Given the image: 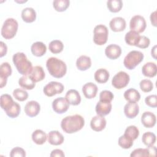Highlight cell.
I'll use <instances>...</instances> for the list:
<instances>
[{"label": "cell", "mask_w": 157, "mask_h": 157, "mask_svg": "<svg viewBox=\"0 0 157 157\" xmlns=\"http://www.w3.org/2000/svg\"><path fill=\"white\" fill-rule=\"evenodd\" d=\"M85 120L80 115L67 116L61 122V127L66 133L72 134L76 132L84 126Z\"/></svg>", "instance_id": "obj_1"}, {"label": "cell", "mask_w": 157, "mask_h": 157, "mask_svg": "<svg viewBox=\"0 0 157 157\" xmlns=\"http://www.w3.org/2000/svg\"><path fill=\"white\" fill-rule=\"evenodd\" d=\"M46 67L49 74L55 78H61L67 72L66 63L55 57H50L46 61Z\"/></svg>", "instance_id": "obj_2"}, {"label": "cell", "mask_w": 157, "mask_h": 157, "mask_svg": "<svg viewBox=\"0 0 157 157\" xmlns=\"http://www.w3.org/2000/svg\"><path fill=\"white\" fill-rule=\"evenodd\" d=\"M13 63L18 72L23 75H29L33 69V65L26 55L23 52H17L13 55Z\"/></svg>", "instance_id": "obj_3"}, {"label": "cell", "mask_w": 157, "mask_h": 157, "mask_svg": "<svg viewBox=\"0 0 157 157\" xmlns=\"http://www.w3.org/2000/svg\"><path fill=\"white\" fill-rule=\"evenodd\" d=\"M18 23L17 21L13 18L6 19L1 28V35L6 39L13 38L18 30Z\"/></svg>", "instance_id": "obj_4"}, {"label": "cell", "mask_w": 157, "mask_h": 157, "mask_svg": "<svg viewBox=\"0 0 157 157\" xmlns=\"http://www.w3.org/2000/svg\"><path fill=\"white\" fill-rule=\"evenodd\" d=\"M144 57V54L140 51H131L124 58V66L129 70L134 69L140 63L143 61Z\"/></svg>", "instance_id": "obj_5"}, {"label": "cell", "mask_w": 157, "mask_h": 157, "mask_svg": "<svg viewBox=\"0 0 157 157\" xmlns=\"http://www.w3.org/2000/svg\"><path fill=\"white\" fill-rule=\"evenodd\" d=\"M93 41L98 45H102L107 42L109 31L104 25H96L93 30Z\"/></svg>", "instance_id": "obj_6"}, {"label": "cell", "mask_w": 157, "mask_h": 157, "mask_svg": "<svg viewBox=\"0 0 157 157\" xmlns=\"http://www.w3.org/2000/svg\"><path fill=\"white\" fill-rule=\"evenodd\" d=\"M130 80L129 75L124 71H120L116 74L112 80V84L117 89H122L126 87Z\"/></svg>", "instance_id": "obj_7"}, {"label": "cell", "mask_w": 157, "mask_h": 157, "mask_svg": "<svg viewBox=\"0 0 157 157\" xmlns=\"http://www.w3.org/2000/svg\"><path fill=\"white\" fill-rule=\"evenodd\" d=\"M146 21L141 15H136L133 16L129 23V27L131 30L136 31L138 33H142L146 28Z\"/></svg>", "instance_id": "obj_8"}, {"label": "cell", "mask_w": 157, "mask_h": 157, "mask_svg": "<svg viewBox=\"0 0 157 157\" xmlns=\"http://www.w3.org/2000/svg\"><path fill=\"white\" fill-rule=\"evenodd\" d=\"M63 90L64 86L61 83L52 81L44 87L43 92L47 96L52 97L57 94L61 93Z\"/></svg>", "instance_id": "obj_9"}, {"label": "cell", "mask_w": 157, "mask_h": 157, "mask_svg": "<svg viewBox=\"0 0 157 157\" xmlns=\"http://www.w3.org/2000/svg\"><path fill=\"white\" fill-rule=\"evenodd\" d=\"M53 110L57 113L62 114L66 112L69 108V104L63 97L57 98L52 102Z\"/></svg>", "instance_id": "obj_10"}, {"label": "cell", "mask_w": 157, "mask_h": 157, "mask_svg": "<svg viewBox=\"0 0 157 157\" xmlns=\"http://www.w3.org/2000/svg\"><path fill=\"white\" fill-rule=\"evenodd\" d=\"M12 67L7 62L2 63L0 66V88H2L7 83V77L12 74Z\"/></svg>", "instance_id": "obj_11"}, {"label": "cell", "mask_w": 157, "mask_h": 157, "mask_svg": "<svg viewBox=\"0 0 157 157\" xmlns=\"http://www.w3.org/2000/svg\"><path fill=\"white\" fill-rule=\"evenodd\" d=\"M24 110L28 116L34 117L39 114L40 110V105L37 101H31L26 104Z\"/></svg>", "instance_id": "obj_12"}, {"label": "cell", "mask_w": 157, "mask_h": 157, "mask_svg": "<svg viewBox=\"0 0 157 157\" xmlns=\"http://www.w3.org/2000/svg\"><path fill=\"white\" fill-rule=\"evenodd\" d=\"M106 126V120L104 117L96 115L92 118L90 121V126L94 131H101Z\"/></svg>", "instance_id": "obj_13"}, {"label": "cell", "mask_w": 157, "mask_h": 157, "mask_svg": "<svg viewBox=\"0 0 157 157\" xmlns=\"http://www.w3.org/2000/svg\"><path fill=\"white\" fill-rule=\"evenodd\" d=\"M109 26L110 29L114 32H120L125 29L126 23L125 20L120 17L113 18L110 23Z\"/></svg>", "instance_id": "obj_14"}, {"label": "cell", "mask_w": 157, "mask_h": 157, "mask_svg": "<svg viewBox=\"0 0 157 157\" xmlns=\"http://www.w3.org/2000/svg\"><path fill=\"white\" fill-rule=\"evenodd\" d=\"M106 56L110 59H117L121 54V47L117 44H110L106 47L105 49Z\"/></svg>", "instance_id": "obj_15"}, {"label": "cell", "mask_w": 157, "mask_h": 157, "mask_svg": "<svg viewBox=\"0 0 157 157\" xmlns=\"http://www.w3.org/2000/svg\"><path fill=\"white\" fill-rule=\"evenodd\" d=\"M139 107L136 102H129L124 107V113L129 118H135L139 113Z\"/></svg>", "instance_id": "obj_16"}, {"label": "cell", "mask_w": 157, "mask_h": 157, "mask_svg": "<svg viewBox=\"0 0 157 157\" xmlns=\"http://www.w3.org/2000/svg\"><path fill=\"white\" fill-rule=\"evenodd\" d=\"M112 107V104L110 102L99 101L96 105V112L98 115L105 116L110 112Z\"/></svg>", "instance_id": "obj_17"}, {"label": "cell", "mask_w": 157, "mask_h": 157, "mask_svg": "<svg viewBox=\"0 0 157 157\" xmlns=\"http://www.w3.org/2000/svg\"><path fill=\"white\" fill-rule=\"evenodd\" d=\"M156 121V115L151 112H145L141 117V122L142 124L147 128L153 127Z\"/></svg>", "instance_id": "obj_18"}, {"label": "cell", "mask_w": 157, "mask_h": 157, "mask_svg": "<svg viewBox=\"0 0 157 157\" xmlns=\"http://www.w3.org/2000/svg\"><path fill=\"white\" fill-rule=\"evenodd\" d=\"M82 92L86 98L93 99L97 94L98 86L92 82L86 83L82 87Z\"/></svg>", "instance_id": "obj_19"}, {"label": "cell", "mask_w": 157, "mask_h": 157, "mask_svg": "<svg viewBox=\"0 0 157 157\" xmlns=\"http://www.w3.org/2000/svg\"><path fill=\"white\" fill-rule=\"evenodd\" d=\"M64 98L69 104L72 105H77L81 102V96L79 93L74 89L67 91Z\"/></svg>", "instance_id": "obj_20"}, {"label": "cell", "mask_w": 157, "mask_h": 157, "mask_svg": "<svg viewBox=\"0 0 157 157\" xmlns=\"http://www.w3.org/2000/svg\"><path fill=\"white\" fill-rule=\"evenodd\" d=\"M48 142L53 145H59L63 143L64 137L58 131H51L48 132Z\"/></svg>", "instance_id": "obj_21"}, {"label": "cell", "mask_w": 157, "mask_h": 157, "mask_svg": "<svg viewBox=\"0 0 157 157\" xmlns=\"http://www.w3.org/2000/svg\"><path fill=\"white\" fill-rule=\"evenodd\" d=\"M29 76L34 82H37L44 79L45 74L42 67L40 66H36L33 67V69L31 73L29 74Z\"/></svg>", "instance_id": "obj_22"}, {"label": "cell", "mask_w": 157, "mask_h": 157, "mask_svg": "<svg viewBox=\"0 0 157 157\" xmlns=\"http://www.w3.org/2000/svg\"><path fill=\"white\" fill-rule=\"evenodd\" d=\"M142 72L145 77H155L157 73L156 64L153 62H148L145 63L142 67Z\"/></svg>", "instance_id": "obj_23"}, {"label": "cell", "mask_w": 157, "mask_h": 157, "mask_svg": "<svg viewBox=\"0 0 157 157\" xmlns=\"http://www.w3.org/2000/svg\"><path fill=\"white\" fill-rule=\"evenodd\" d=\"M31 50L33 55L40 57L45 55L46 53L47 47L42 42L37 41L32 44Z\"/></svg>", "instance_id": "obj_24"}, {"label": "cell", "mask_w": 157, "mask_h": 157, "mask_svg": "<svg viewBox=\"0 0 157 157\" xmlns=\"http://www.w3.org/2000/svg\"><path fill=\"white\" fill-rule=\"evenodd\" d=\"M91 66L90 57L86 55H82L76 61V66L78 70L83 71L89 69Z\"/></svg>", "instance_id": "obj_25"}, {"label": "cell", "mask_w": 157, "mask_h": 157, "mask_svg": "<svg viewBox=\"0 0 157 157\" xmlns=\"http://www.w3.org/2000/svg\"><path fill=\"white\" fill-rule=\"evenodd\" d=\"M21 18L26 23H32L36 20V12L32 7H26L21 11Z\"/></svg>", "instance_id": "obj_26"}, {"label": "cell", "mask_w": 157, "mask_h": 157, "mask_svg": "<svg viewBox=\"0 0 157 157\" xmlns=\"http://www.w3.org/2000/svg\"><path fill=\"white\" fill-rule=\"evenodd\" d=\"M110 77L109 72L103 68L98 69L94 73V77L95 80L99 83H106Z\"/></svg>", "instance_id": "obj_27"}, {"label": "cell", "mask_w": 157, "mask_h": 157, "mask_svg": "<svg viewBox=\"0 0 157 157\" xmlns=\"http://www.w3.org/2000/svg\"><path fill=\"white\" fill-rule=\"evenodd\" d=\"M31 137L33 141L35 144L37 145H42L46 142L47 136L42 130L36 129L33 132Z\"/></svg>", "instance_id": "obj_28"}, {"label": "cell", "mask_w": 157, "mask_h": 157, "mask_svg": "<svg viewBox=\"0 0 157 157\" xmlns=\"http://www.w3.org/2000/svg\"><path fill=\"white\" fill-rule=\"evenodd\" d=\"M123 96L124 99L129 102H136L140 99V94L139 92L134 88H129L126 90Z\"/></svg>", "instance_id": "obj_29"}, {"label": "cell", "mask_w": 157, "mask_h": 157, "mask_svg": "<svg viewBox=\"0 0 157 157\" xmlns=\"http://www.w3.org/2000/svg\"><path fill=\"white\" fill-rule=\"evenodd\" d=\"M19 85L24 90H33L36 86L34 82L29 75H23L18 80Z\"/></svg>", "instance_id": "obj_30"}, {"label": "cell", "mask_w": 157, "mask_h": 157, "mask_svg": "<svg viewBox=\"0 0 157 157\" xmlns=\"http://www.w3.org/2000/svg\"><path fill=\"white\" fill-rule=\"evenodd\" d=\"M139 37L140 35L138 33L131 30L126 34L124 40L128 45L136 46Z\"/></svg>", "instance_id": "obj_31"}, {"label": "cell", "mask_w": 157, "mask_h": 157, "mask_svg": "<svg viewBox=\"0 0 157 157\" xmlns=\"http://www.w3.org/2000/svg\"><path fill=\"white\" fill-rule=\"evenodd\" d=\"M123 135L134 141L138 137L139 135V131L136 126L131 125L126 128Z\"/></svg>", "instance_id": "obj_32"}, {"label": "cell", "mask_w": 157, "mask_h": 157, "mask_svg": "<svg viewBox=\"0 0 157 157\" xmlns=\"http://www.w3.org/2000/svg\"><path fill=\"white\" fill-rule=\"evenodd\" d=\"M1 107L4 110L9 109L14 103L12 96L8 94H4L1 96Z\"/></svg>", "instance_id": "obj_33"}, {"label": "cell", "mask_w": 157, "mask_h": 157, "mask_svg": "<svg viewBox=\"0 0 157 157\" xmlns=\"http://www.w3.org/2000/svg\"><path fill=\"white\" fill-rule=\"evenodd\" d=\"M107 6L110 12L116 13L121 9L123 2L121 0H109L107 2Z\"/></svg>", "instance_id": "obj_34"}, {"label": "cell", "mask_w": 157, "mask_h": 157, "mask_svg": "<svg viewBox=\"0 0 157 157\" xmlns=\"http://www.w3.org/2000/svg\"><path fill=\"white\" fill-rule=\"evenodd\" d=\"M48 48L52 53L57 54L63 51L64 45L59 40H53L48 44Z\"/></svg>", "instance_id": "obj_35"}, {"label": "cell", "mask_w": 157, "mask_h": 157, "mask_svg": "<svg viewBox=\"0 0 157 157\" xmlns=\"http://www.w3.org/2000/svg\"><path fill=\"white\" fill-rule=\"evenodd\" d=\"M156 136L151 132H146L143 134L142 140V142L148 147L153 146L156 142Z\"/></svg>", "instance_id": "obj_36"}, {"label": "cell", "mask_w": 157, "mask_h": 157, "mask_svg": "<svg viewBox=\"0 0 157 157\" xmlns=\"http://www.w3.org/2000/svg\"><path fill=\"white\" fill-rule=\"evenodd\" d=\"M69 0H55L53 2V6L55 10L58 12H64L69 6Z\"/></svg>", "instance_id": "obj_37"}, {"label": "cell", "mask_w": 157, "mask_h": 157, "mask_svg": "<svg viewBox=\"0 0 157 157\" xmlns=\"http://www.w3.org/2000/svg\"><path fill=\"white\" fill-rule=\"evenodd\" d=\"M21 111L20 105L16 102H14L13 105L7 110L5 111L6 115L10 118H13L17 117Z\"/></svg>", "instance_id": "obj_38"}, {"label": "cell", "mask_w": 157, "mask_h": 157, "mask_svg": "<svg viewBox=\"0 0 157 157\" xmlns=\"http://www.w3.org/2000/svg\"><path fill=\"white\" fill-rule=\"evenodd\" d=\"M13 96L19 101H24L28 98V93L26 91L20 88H17L13 91Z\"/></svg>", "instance_id": "obj_39"}, {"label": "cell", "mask_w": 157, "mask_h": 157, "mask_svg": "<svg viewBox=\"0 0 157 157\" xmlns=\"http://www.w3.org/2000/svg\"><path fill=\"white\" fill-rule=\"evenodd\" d=\"M118 145L124 149L130 148L133 145V141L123 135L118 139Z\"/></svg>", "instance_id": "obj_40"}, {"label": "cell", "mask_w": 157, "mask_h": 157, "mask_svg": "<svg viewBox=\"0 0 157 157\" xmlns=\"http://www.w3.org/2000/svg\"><path fill=\"white\" fill-rule=\"evenodd\" d=\"M140 88L145 93L151 91L153 88V84L150 80L143 79L140 82Z\"/></svg>", "instance_id": "obj_41"}, {"label": "cell", "mask_w": 157, "mask_h": 157, "mask_svg": "<svg viewBox=\"0 0 157 157\" xmlns=\"http://www.w3.org/2000/svg\"><path fill=\"white\" fill-rule=\"evenodd\" d=\"M131 157H146L150 156L148 148H136L132 151Z\"/></svg>", "instance_id": "obj_42"}, {"label": "cell", "mask_w": 157, "mask_h": 157, "mask_svg": "<svg viewBox=\"0 0 157 157\" xmlns=\"http://www.w3.org/2000/svg\"><path fill=\"white\" fill-rule=\"evenodd\" d=\"M113 94L110 91L103 90L99 94V101L111 102L113 99Z\"/></svg>", "instance_id": "obj_43"}, {"label": "cell", "mask_w": 157, "mask_h": 157, "mask_svg": "<svg viewBox=\"0 0 157 157\" xmlns=\"http://www.w3.org/2000/svg\"><path fill=\"white\" fill-rule=\"evenodd\" d=\"M150 43V40L149 38L145 36H140L136 47H139L140 48H146L149 46Z\"/></svg>", "instance_id": "obj_44"}, {"label": "cell", "mask_w": 157, "mask_h": 157, "mask_svg": "<svg viewBox=\"0 0 157 157\" xmlns=\"http://www.w3.org/2000/svg\"><path fill=\"white\" fill-rule=\"evenodd\" d=\"M25 156L26 153L25 150L19 147L12 148L10 153V156L11 157H24Z\"/></svg>", "instance_id": "obj_45"}, {"label": "cell", "mask_w": 157, "mask_h": 157, "mask_svg": "<svg viewBox=\"0 0 157 157\" xmlns=\"http://www.w3.org/2000/svg\"><path fill=\"white\" fill-rule=\"evenodd\" d=\"M145 102L148 106L155 108L157 107V96L156 94L149 95L145 98Z\"/></svg>", "instance_id": "obj_46"}, {"label": "cell", "mask_w": 157, "mask_h": 157, "mask_svg": "<svg viewBox=\"0 0 157 157\" xmlns=\"http://www.w3.org/2000/svg\"><path fill=\"white\" fill-rule=\"evenodd\" d=\"M50 157H64V153L63 150L60 149H55L52 150L50 155Z\"/></svg>", "instance_id": "obj_47"}, {"label": "cell", "mask_w": 157, "mask_h": 157, "mask_svg": "<svg viewBox=\"0 0 157 157\" xmlns=\"http://www.w3.org/2000/svg\"><path fill=\"white\" fill-rule=\"evenodd\" d=\"M0 56L2 57L6 55L7 52V47L2 41L0 42Z\"/></svg>", "instance_id": "obj_48"}, {"label": "cell", "mask_w": 157, "mask_h": 157, "mask_svg": "<svg viewBox=\"0 0 157 157\" xmlns=\"http://www.w3.org/2000/svg\"><path fill=\"white\" fill-rule=\"evenodd\" d=\"M150 20H151V24L154 26H156V11H154L153 12H152L150 15Z\"/></svg>", "instance_id": "obj_49"}, {"label": "cell", "mask_w": 157, "mask_h": 157, "mask_svg": "<svg viewBox=\"0 0 157 157\" xmlns=\"http://www.w3.org/2000/svg\"><path fill=\"white\" fill-rule=\"evenodd\" d=\"M149 151H150V156H156V147L155 146H151V147H148Z\"/></svg>", "instance_id": "obj_50"}, {"label": "cell", "mask_w": 157, "mask_h": 157, "mask_svg": "<svg viewBox=\"0 0 157 157\" xmlns=\"http://www.w3.org/2000/svg\"><path fill=\"white\" fill-rule=\"evenodd\" d=\"M151 56L153 57L155 59H156V45H155L151 50Z\"/></svg>", "instance_id": "obj_51"}]
</instances>
